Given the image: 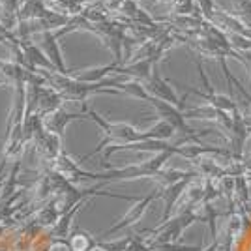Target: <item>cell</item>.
<instances>
[{"label":"cell","mask_w":251,"mask_h":251,"mask_svg":"<svg viewBox=\"0 0 251 251\" xmlns=\"http://www.w3.org/2000/svg\"><path fill=\"white\" fill-rule=\"evenodd\" d=\"M4 11H6V8H4V4H2V0H0V19H2V15H4Z\"/></svg>","instance_id":"cell-8"},{"label":"cell","mask_w":251,"mask_h":251,"mask_svg":"<svg viewBox=\"0 0 251 251\" xmlns=\"http://www.w3.org/2000/svg\"><path fill=\"white\" fill-rule=\"evenodd\" d=\"M81 118H86V113H68V111H64V109H58L56 113H52V115L45 116L43 118V122H45V127H47V131H51V133H56V135H64V129H66V126L70 124V122H74V120H81Z\"/></svg>","instance_id":"cell-3"},{"label":"cell","mask_w":251,"mask_h":251,"mask_svg":"<svg viewBox=\"0 0 251 251\" xmlns=\"http://www.w3.org/2000/svg\"><path fill=\"white\" fill-rule=\"evenodd\" d=\"M195 2H197V8H199L201 15H202L208 23H212L214 13H216V10H218V6L214 4V0H195Z\"/></svg>","instance_id":"cell-6"},{"label":"cell","mask_w":251,"mask_h":251,"mask_svg":"<svg viewBox=\"0 0 251 251\" xmlns=\"http://www.w3.org/2000/svg\"><path fill=\"white\" fill-rule=\"evenodd\" d=\"M0 42H4V40H2V38H0ZM2 66H4V62H2V60H0V68H2Z\"/></svg>","instance_id":"cell-9"},{"label":"cell","mask_w":251,"mask_h":251,"mask_svg":"<svg viewBox=\"0 0 251 251\" xmlns=\"http://www.w3.org/2000/svg\"><path fill=\"white\" fill-rule=\"evenodd\" d=\"M51 251H72V250H70V244L66 240H52Z\"/></svg>","instance_id":"cell-7"},{"label":"cell","mask_w":251,"mask_h":251,"mask_svg":"<svg viewBox=\"0 0 251 251\" xmlns=\"http://www.w3.org/2000/svg\"><path fill=\"white\" fill-rule=\"evenodd\" d=\"M68 244H70L72 251H92L96 246V242L84 232H75L74 236L68 240Z\"/></svg>","instance_id":"cell-5"},{"label":"cell","mask_w":251,"mask_h":251,"mask_svg":"<svg viewBox=\"0 0 251 251\" xmlns=\"http://www.w3.org/2000/svg\"><path fill=\"white\" fill-rule=\"evenodd\" d=\"M40 38V49L45 52V56L49 58L54 66V70L62 75H74V72H70L64 64L62 51H60V45H58V36L52 30H45L42 34H38Z\"/></svg>","instance_id":"cell-2"},{"label":"cell","mask_w":251,"mask_h":251,"mask_svg":"<svg viewBox=\"0 0 251 251\" xmlns=\"http://www.w3.org/2000/svg\"><path fill=\"white\" fill-rule=\"evenodd\" d=\"M145 88H147L154 98H157V100L167 101V103H171V105H178V100H176V96H175V92L171 90V86H169L165 81L159 79L157 74H152V77H150L147 81V84H145Z\"/></svg>","instance_id":"cell-4"},{"label":"cell","mask_w":251,"mask_h":251,"mask_svg":"<svg viewBox=\"0 0 251 251\" xmlns=\"http://www.w3.org/2000/svg\"><path fill=\"white\" fill-rule=\"evenodd\" d=\"M84 113H86V116L88 118H92L96 124L101 127V131H103V141L98 145V147L90 152V154H86V156H83L79 161L83 163V161H86V159H90L92 156H96L101 148H105L109 143H113L115 147H109L107 148V152H105V157L103 159H107V157L111 156L113 152H116V150H122L124 147H127V145H137V143H143V141H150V139H156V141H159V139H167V137L173 135V126L169 124V122H159V124L154 127V129H150V131H147V133H139L135 127H131V126L124 124V122H109V120H105L103 116H100L96 111H90L86 105H84Z\"/></svg>","instance_id":"cell-1"}]
</instances>
